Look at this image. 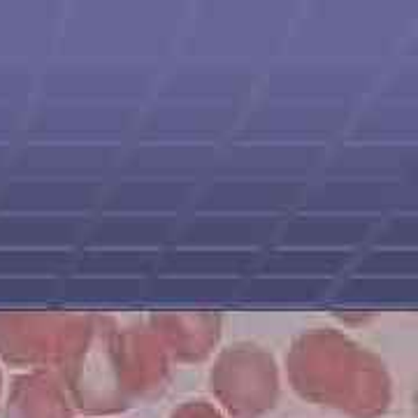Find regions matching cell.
I'll use <instances>...</instances> for the list:
<instances>
[{
  "mask_svg": "<svg viewBox=\"0 0 418 418\" xmlns=\"http://www.w3.org/2000/svg\"><path fill=\"white\" fill-rule=\"evenodd\" d=\"M8 418H77L63 379L54 370H30L12 379Z\"/></svg>",
  "mask_w": 418,
  "mask_h": 418,
  "instance_id": "cell-6",
  "label": "cell"
},
{
  "mask_svg": "<svg viewBox=\"0 0 418 418\" xmlns=\"http://www.w3.org/2000/svg\"><path fill=\"white\" fill-rule=\"evenodd\" d=\"M109 418H116V416H109Z\"/></svg>",
  "mask_w": 418,
  "mask_h": 418,
  "instance_id": "cell-9",
  "label": "cell"
},
{
  "mask_svg": "<svg viewBox=\"0 0 418 418\" xmlns=\"http://www.w3.org/2000/svg\"><path fill=\"white\" fill-rule=\"evenodd\" d=\"M168 418H226V416L209 399H186V402L177 404Z\"/></svg>",
  "mask_w": 418,
  "mask_h": 418,
  "instance_id": "cell-7",
  "label": "cell"
},
{
  "mask_svg": "<svg viewBox=\"0 0 418 418\" xmlns=\"http://www.w3.org/2000/svg\"><path fill=\"white\" fill-rule=\"evenodd\" d=\"M98 314L5 311L0 314V362L14 370H63L86 346Z\"/></svg>",
  "mask_w": 418,
  "mask_h": 418,
  "instance_id": "cell-3",
  "label": "cell"
},
{
  "mask_svg": "<svg viewBox=\"0 0 418 418\" xmlns=\"http://www.w3.org/2000/svg\"><path fill=\"white\" fill-rule=\"evenodd\" d=\"M58 374L77 414L109 418L161 397L172 362L146 323L121 325L98 314L91 340Z\"/></svg>",
  "mask_w": 418,
  "mask_h": 418,
  "instance_id": "cell-1",
  "label": "cell"
},
{
  "mask_svg": "<svg viewBox=\"0 0 418 418\" xmlns=\"http://www.w3.org/2000/svg\"><path fill=\"white\" fill-rule=\"evenodd\" d=\"M207 386L226 418H263L279 402L281 370L265 346L235 342L214 353Z\"/></svg>",
  "mask_w": 418,
  "mask_h": 418,
  "instance_id": "cell-4",
  "label": "cell"
},
{
  "mask_svg": "<svg viewBox=\"0 0 418 418\" xmlns=\"http://www.w3.org/2000/svg\"><path fill=\"white\" fill-rule=\"evenodd\" d=\"M144 323L172 365H200L214 358L223 337V318L209 311H153Z\"/></svg>",
  "mask_w": 418,
  "mask_h": 418,
  "instance_id": "cell-5",
  "label": "cell"
},
{
  "mask_svg": "<svg viewBox=\"0 0 418 418\" xmlns=\"http://www.w3.org/2000/svg\"><path fill=\"white\" fill-rule=\"evenodd\" d=\"M286 377L300 399L346 418H381L393 402V379L372 349L335 328H309L286 351Z\"/></svg>",
  "mask_w": 418,
  "mask_h": 418,
  "instance_id": "cell-2",
  "label": "cell"
},
{
  "mask_svg": "<svg viewBox=\"0 0 418 418\" xmlns=\"http://www.w3.org/2000/svg\"><path fill=\"white\" fill-rule=\"evenodd\" d=\"M0 393H3V370H0Z\"/></svg>",
  "mask_w": 418,
  "mask_h": 418,
  "instance_id": "cell-8",
  "label": "cell"
}]
</instances>
